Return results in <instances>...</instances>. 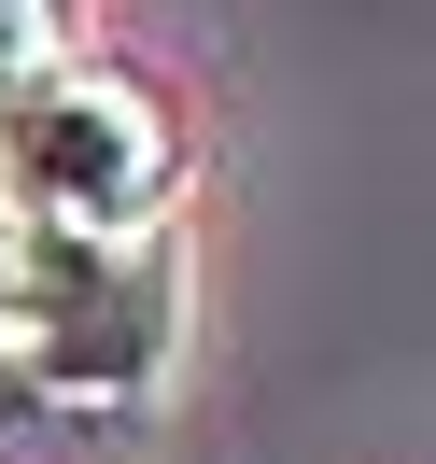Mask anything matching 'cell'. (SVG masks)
Here are the masks:
<instances>
[{"label":"cell","instance_id":"cell-1","mask_svg":"<svg viewBox=\"0 0 436 464\" xmlns=\"http://www.w3.org/2000/svg\"><path fill=\"white\" fill-rule=\"evenodd\" d=\"M170 254L155 239H57L0 226V352L71 408H127L170 366Z\"/></svg>","mask_w":436,"mask_h":464},{"label":"cell","instance_id":"cell-2","mask_svg":"<svg viewBox=\"0 0 436 464\" xmlns=\"http://www.w3.org/2000/svg\"><path fill=\"white\" fill-rule=\"evenodd\" d=\"M183 183V141L127 71H43L0 99V226L57 239H155Z\"/></svg>","mask_w":436,"mask_h":464},{"label":"cell","instance_id":"cell-3","mask_svg":"<svg viewBox=\"0 0 436 464\" xmlns=\"http://www.w3.org/2000/svg\"><path fill=\"white\" fill-rule=\"evenodd\" d=\"M57 71V14H0V99Z\"/></svg>","mask_w":436,"mask_h":464}]
</instances>
